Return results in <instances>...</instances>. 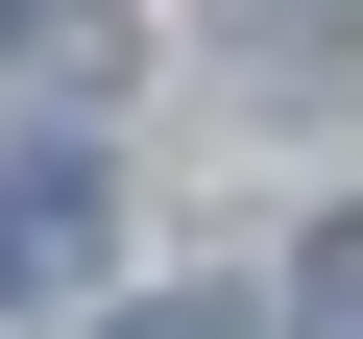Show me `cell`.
I'll list each match as a JSON object with an SVG mask.
<instances>
[{"label":"cell","instance_id":"7a4b0ae2","mask_svg":"<svg viewBox=\"0 0 363 339\" xmlns=\"http://www.w3.org/2000/svg\"><path fill=\"white\" fill-rule=\"evenodd\" d=\"M121 339H267V315H242V291H145Z\"/></svg>","mask_w":363,"mask_h":339},{"label":"cell","instance_id":"277c9868","mask_svg":"<svg viewBox=\"0 0 363 339\" xmlns=\"http://www.w3.org/2000/svg\"><path fill=\"white\" fill-rule=\"evenodd\" d=\"M0 49H25V0H0Z\"/></svg>","mask_w":363,"mask_h":339},{"label":"cell","instance_id":"6da1fadb","mask_svg":"<svg viewBox=\"0 0 363 339\" xmlns=\"http://www.w3.org/2000/svg\"><path fill=\"white\" fill-rule=\"evenodd\" d=\"M25 291H97V170H73V145L0 170V315H25Z\"/></svg>","mask_w":363,"mask_h":339},{"label":"cell","instance_id":"3957f363","mask_svg":"<svg viewBox=\"0 0 363 339\" xmlns=\"http://www.w3.org/2000/svg\"><path fill=\"white\" fill-rule=\"evenodd\" d=\"M291 291H315V315H339V339H363V218H339V243H315V267H291Z\"/></svg>","mask_w":363,"mask_h":339}]
</instances>
